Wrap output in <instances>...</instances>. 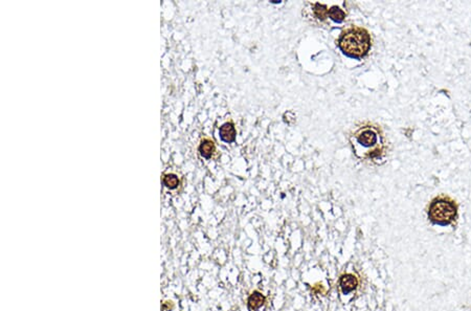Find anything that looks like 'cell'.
Returning a JSON list of instances; mask_svg holds the SVG:
<instances>
[{
    "label": "cell",
    "instance_id": "obj_10",
    "mask_svg": "<svg viewBox=\"0 0 471 311\" xmlns=\"http://www.w3.org/2000/svg\"><path fill=\"white\" fill-rule=\"evenodd\" d=\"M164 183L166 184L168 188L175 189V188H177V186L179 184V180H178L177 176H176V175L168 174L164 177Z\"/></svg>",
    "mask_w": 471,
    "mask_h": 311
},
{
    "label": "cell",
    "instance_id": "obj_9",
    "mask_svg": "<svg viewBox=\"0 0 471 311\" xmlns=\"http://www.w3.org/2000/svg\"><path fill=\"white\" fill-rule=\"evenodd\" d=\"M329 17L336 22H342L345 17V13L341 9V7L332 6L329 10Z\"/></svg>",
    "mask_w": 471,
    "mask_h": 311
},
{
    "label": "cell",
    "instance_id": "obj_6",
    "mask_svg": "<svg viewBox=\"0 0 471 311\" xmlns=\"http://www.w3.org/2000/svg\"><path fill=\"white\" fill-rule=\"evenodd\" d=\"M220 136L226 143H232L236 138V129L232 123H225L220 128Z\"/></svg>",
    "mask_w": 471,
    "mask_h": 311
},
{
    "label": "cell",
    "instance_id": "obj_5",
    "mask_svg": "<svg viewBox=\"0 0 471 311\" xmlns=\"http://www.w3.org/2000/svg\"><path fill=\"white\" fill-rule=\"evenodd\" d=\"M265 303V297L259 292V291H254L252 294L249 295L247 305L249 311H257L259 310Z\"/></svg>",
    "mask_w": 471,
    "mask_h": 311
},
{
    "label": "cell",
    "instance_id": "obj_3",
    "mask_svg": "<svg viewBox=\"0 0 471 311\" xmlns=\"http://www.w3.org/2000/svg\"><path fill=\"white\" fill-rule=\"evenodd\" d=\"M428 216L436 224H450L457 217V205L450 198L438 197L433 199L429 206Z\"/></svg>",
    "mask_w": 471,
    "mask_h": 311
},
{
    "label": "cell",
    "instance_id": "obj_1",
    "mask_svg": "<svg viewBox=\"0 0 471 311\" xmlns=\"http://www.w3.org/2000/svg\"><path fill=\"white\" fill-rule=\"evenodd\" d=\"M353 148L360 158L369 160L380 158L385 150L380 130L372 125L360 127L353 135Z\"/></svg>",
    "mask_w": 471,
    "mask_h": 311
},
{
    "label": "cell",
    "instance_id": "obj_2",
    "mask_svg": "<svg viewBox=\"0 0 471 311\" xmlns=\"http://www.w3.org/2000/svg\"><path fill=\"white\" fill-rule=\"evenodd\" d=\"M338 45L349 57L363 58L371 49V35L364 27L351 26L343 32Z\"/></svg>",
    "mask_w": 471,
    "mask_h": 311
},
{
    "label": "cell",
    "instance_id": "obj_4",
    "mask_svg": "<svg viewBox=\"0 0 471 311\" xmlns=\"http://www.w3.org/2000/svg\"><path fill=\"white\" fill-rule=\"evenodd\" d=\"M357 285L358 281L354 275L347 273V275H343L341 278V288L343 294H349L353 290H355Z\"/></svg>",
    "mask_w": 471,
    "mask_h": 311
},
{
    "label": "cell",
    "instance_id": "obj_7",
    "mask_svg": "<svg viewBox=\"0 0 471 311\" xmlns=\"http://www.w3.org/2000/svg\"><path fill=\"white\" fill-rule=\"evenodd\" d=\"M199 150H200V153H201L202 156L209 158V157L212 156L213 153L215 152V145L211 139H208V138L203 139L200 147H199Z\"/></svg>",
    "mask_w": 471,
    "mask_h": 311
},
{
    "label": "cell",
    "instance_id": "obj_8",
    "mask_svg": "<svg viewBox=\"0 0 471 311\" xmlns=\"http://www.w3.org/2000/svg\"><path fill=\"white\" fill-rule=\"evenodd\" d=\"M313 12L315 14V16L321 20H325L327 17H329V10L327 9V6L325 4L315 3L313 5Z\"/></svg>",
    "mask_w": 471,
    "mask_h": 311
}]
</instances>
